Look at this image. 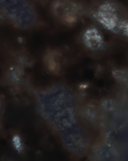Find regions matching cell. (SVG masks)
Listing matches in <instances>:
<instances>
[{
	"label": "cell",
	"instance_id": "cell-2",
	"mask_svg": "<svg viewBox=\"0 0 128 161\" xmlns=\"http://www.w3.org/2000/svg\"><path fill=\"white\" fill-rule=\"evenodd\" d=\"M83 40L87 48L94 51L101 50L104 46V40L101 34L95 28L86 31L83 36Z\"/></svg>",
	"mask_w": 128,
	"mask_h": 161
},
{
	"label": "cell",
	"instance_id": "cell-1",
	"mask_svg": "<svg viewBox=\"0 0 128 161\" xmlns=\"http://www.w3.org/2000/svg\"><path fill=\"white\" fill-rule=\"evenodd\" d=\"M119 10L113 3H104L100 7L95 17L107 29L127 35V21L121 18Z\"/></svg>",
	"mask_w": 128,
	"mask_h": 161
},
{
	"label": "cell",
	"instance_id": "cell-3",
	"mask_svg": "<svg viewBox=\"0 0 128 161\" xmlns=\"http://www.w3.org/2000/svg\"><path fill=\"white\" fill-rule=\"evenodd\" d=\"M57 11L62 14L66 21L68 22H74L76 18V14L78 8L74 3L69 1L61 0L57 3Z\"/></svg>",
	"mask_w": 128,
	"mask_h": 161
}]
</instances>
